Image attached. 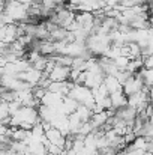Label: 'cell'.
<instances>
[{"mask_svg": "<svg viewBox=\"0 0 153 155\" xmlns=\"http://www.w3.org/2000/svg\"><path fill=\"white\" fill-rule=\"evenodd\" d=\"M69 75H71V68L69 66L56 65L53 68V71L48 74V78H50L51 81H68L69 80Z\"/></svg>", "mask_w": 153, "mask_h": 155, "instance_id": "6da1fadb", "label": "cell"}, {"mask_svg": "<svg viewBox=\"0 0 153 155\" xmlns=\"http://www.w3.org/2000/svg\"><path fill=\"white\" fill-rule=\"evenodd\" d=\"M45 139H47V142L51 143V145H56V146L65 149V136H63L57 128L51 127L50 130H47V131H45Z\"/></svg>", "mask_w": 153, "mask_h": 155, "instance_id": "7a4b0ae2", "label": "cell"}, {"mask_svg": "<svg viewBox=\"0 0 153 155\" xmlns=\"http://www.w3.org/2000/svg\"><path fill=\"white\" fill-rule=\"evenodd\" d=\"M104 86L107 87V91H108L110 95L123 91V87H122V84L119 83V80H117L116 77H113V75H105V78H104Z\"/></svg>", "mask_w": 153, "mask_h": 155, "instance_id": "3957f363", "label": "cell"}, {"mask_svg": "<svg viewBox=\"0 0 153 155\" xmlns=\"http://www.w3.org/2000/svg\"><path fill=\"white\" fill-rule=\"evenodd\" d=\"M107 120H108V114H107L105 110L99 111V113H93L92 117H90V124H92V127H93L95 131L96 130H101L102 127L107 124Z\"/></svg>", "mask_w": 153, "mask_h": 155, "instance_id": "277c9868", "label": "cell"}, {"mask_svg": "<svg viewBox=\"0 0 153 155\" xmlns=\"http://www.w3.org/2000/svg\"><path fill=\"white\" fill-rule=\"evenodd\" d=\"M110 98H111L113 108H116V110H117V108H122V107H125V105H128V97L123 94V91L116 92V94H111Z\"/></svg>", "mask_w": 153, "mask_h": 155, "instance_id": "5b68a950", "label": "cell"}, {"mask_svg": "<svg viewBox=\"0 0 153 155\" xmlns=\"http://www.w3.org/2000/svg\"><path fill=\"white\" fill-rule=\"evenodd\" d=\"M113 62H114V65H116V68H117L119 71H126V66H128V63H129V59L125 57V56H119V57L114 59Z\"/></svg>", "mask_w": 153, "mask_h": 155, "instance_id": "8992f818", "label": "cell"}, {"mask_svg": "<svg viewBox=\"0 0 153 155\" xmlns=\"http://www.w3.org/2000/svg\"><path fill=\"white\" fill-rule=\"evenodd\" d=\"M131 77H132V74H131V72H128V71H120V72L117 74V77H116V78H117V80H119V83L123 86V84L131 78Z\"/></svg>", "mask_w": 153, "mask_h": 155, "instance_id": "52a82bcc", "label": "cell"}, {"mask_svg": "<svg viewBox=\"0 0 153 155\" xmlns=\"http://www.w3.org/2000/svg\"><path fill=\"white\" fill-rule=\"evenodd\" d=\"M143 62H144V68L146 69H153V54H149L147 57H144Z\"/></svg>", "mask_w": 153, "mask_h": 155, "instance_id": "ba28073f", "label": "cell"}, {"mask_svg": "<svg viewBox=\"0 0 153 155\" xmlns=\"http://www.w3.org/2000/svg\"><path fill=\"white\" fill-rule=\"evenodd\" d=\"M123 139H125V143H126V145H132V143L135 142L137 136H135L134 133H128V134H125V136H123Z\"/></svg>", "mask_w": 153, "mask_h": 155, "instance_id": "9c48e42d", "label": "cell"}, {"mask_svg": "<svg viewBox=\"0 0 153 155\" xmlns=\"http://www.w3.org/2000/svg\"><path fill=\"white\" fill-rule=\"evenodd\" d=\"M134 6H137V5H146L147 3V0H129Z\"/></svg>", "mask_w": 153, "mask_h": 155, "instance_id": "30bf717a", "label": "cell"}]
</instances>
